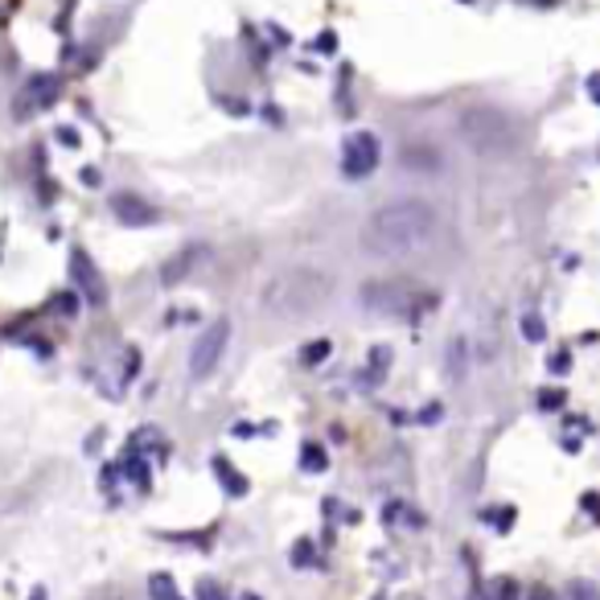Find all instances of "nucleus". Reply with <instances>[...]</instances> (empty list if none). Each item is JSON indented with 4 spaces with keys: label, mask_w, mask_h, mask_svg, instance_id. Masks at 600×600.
Here are the masks:
<instances>
[{
    "label": "nucleus",
    "mask_w": 600,
    "mask_h": 600,
    "mask_svg": "<svg viewBox=\"0 0 600 600\" xmlns=\"http://www.w3.org/2000/svg\"><path fill=\"white\" fill-rule=\"evenodd\" d=\"M432 235H436V210L420 198H403V202H391L366 219L362 247L378 259H403L428 247Z\"/></svg>",
    "instance_id": "obj_1"
},
{
    "label": "nucleus",
    "mask_w": 600,
    "mask_h": 600,
    "mask_svg": "<svg viewBox=\"0 0 600 600\" xmlns=\"http://www.w3.org/2000/svg\"><path fill=\"white\" fill-rule=\"evenodd\" d=\"M329 275L313 272V268H292V272H280L263 289V309L275 313V317H309L329 301Z\"/></svg>",
    "instance_id": "obj_2"
},
{
    "label": "nucleus",
    "mask_w": 600,
    "mask_h": 600,
    "mask_svg": "<svg viewBox=\"0 0 600 600\" xmlns=\"http://www.w3.org/2000/svg\"><path fill=\"white\" fill-rule=\"evenodd\" d=\"M226 342H231V321L219 317V321H210L202 333H198V342L189 350V375L193 378H210L219 370V362L226 354Z\"/></svg>",
    "instance_id": "obj_3"
},
{
    "label": "nucleus",
    "mask_w": 600,
    "mask_h": 600,
    "mask_svg": "<svg viewBox=\"0 0 600 600\" xmlns=\"http://www.w3.org/2000/svg\"><path fill=\"white\" fill-rule=\"evenodd\" d=\"M464 137L478 144L481 153H497V149H510L515 144V123L506 120V116H497V111H469L461 120Z\"/></svg>",
    "instance_id": "obj_4"
},
{
    "label": "nucleus",
    "mask_w": 600,
    "mask_h": 600,
    "mask_svg": "<svg viewBox=\"0 0 600 600\" xmlns=\"http://www.w3.org/2000/svg\"><path fill=\"white\" fill-rule=\"evenodd\" d=\"M375 169H378V140L370 132H354L342 149V173L350 181H358V177H370Z\"/></svg>",
    "instance_id": "obj_5"
},
{
    "label": "nucleus",
    "mask_w": 600,
    "mask_h": 600,
    "mask_svg": "<svg viewBox=\"0 0 600 600\" xmlns=\"http://www.w3.org/2000/svg\"><path fill=\"white\" fill-rule=\"evenodd\" d=\"M70 275H74V284L83 289V296L91 301V305H104L107 289H104V280H99V272H95V263H91V256H86L83 247L70 251Z\"/></svg>",
    "instance_id": "obj_6"
},
{
    "label": "nucleus",
    "mask_w": 600,
    "mask_h": 600,
    "mask_svg": "<svg viewBox=\"0 0 600 600\" xmlns=\"http://www.w3.org/2000/svg\"><path fill=\"white\" fill-rule=\"evenodd\" d=\"M54 99H58V79H54V74H37L34 83L21 91L17 116H30L34 107H50Z\"/></svg>",
    "instance_id": "obj_7"
},
{
    "label": "nucleus",
    "mask_w": 600,
    "mask_h": 600,
    "mask_svg": "<svg viewBox=\"0 0 600 600\" xmlns=\"http://www.w3.org/2000/svg\"><path fill=\"white\" fill-rule=\"evenodd\" d=\"M111 210H116V219H120L123 226H149V223H156V210L149 207V202L132 198V193H116V198H111Z\"/></svg>",
    "instance_id": "obj_8"
},
{
    "label": "nucleus",
    "mask_w": 600,
    "mask_h": 600,
    "mask_svg": "<svg viewBox=\"0 0 600 600\" xmlns=\"http://www.w3.org/2000/svg\"><path fill=\"white\" fill-rule=\"evenodd\" d=\"M193 259H198V247H189V251H181V256L173 259V263H165V272H161V280H165V284H177V280H186V272L193 268Z\"/></svg>",
    "instance_id": "obj_9"
},
{
    "label": "nucleus",
    "mask_w": 600,
    "mask_h": 600,
    "mask_svg": "<svg viewBox=\"0 0 600 600\" xmlns=\"http://www.w3.org/2000/svg\"><path fill=\"white\" fill-rule=\"evenodd\" d=\"M214 469H219V478H223V485L231 490L235 497L247 494V478H239V473H231V464L223 461V457H214Z\"/></svg>",
    "instance_id": "obj_10"
},
{
    "label": "nucleus",
    "mask_w": 600,
    "mask_h": 600,
    "mask_svg": "<svg viewBox=\"0 0 600 600\" xmlns=\"http://www.w3.org/2000/svg\"><path fill=\"white\" fill-rule=\"evenodd\" d=\"M149 588H153V600H181L177 597V584H173V576H165V572H156L153 580H149Z\"/></svg>",
    "instance_id": "obj_11"
},
{
    "label": "nucleus",
    "mask_w": 600,
    "mask_h": 600,
    "mask_svg": "<svg viewBox=\"0 0 600 600\" xmlns=\"http://www.w3.org/2000/svg\"><path fill=\"white\" fill-rule=\"evenodd\" d=\"M326 448L321 445H305L301 448V464H305V469H309V473H321V469H326Z\"/></svg>",
    "instance_id": "obj_12"
},
{
    "label": "nucleus",
    "mask_w": 600,
    "mask_h": 600,
    "mask_svg": "<svg viewBox=\"0 0 600 600\" xmlns=\"http://www.w3.org/2000/svg\"><path fill=\"white\" fill-rule=\"evenodd\" d=\"M485 600H515V580H490V592H485Z\"/></svg>",
    "instance_id": "obj_13"
},
{
    "label": "nucleus",
    "mask_w": 600,
    "mask_h": 600,
    "mask_svg": "<svg viewBox=\"0 0 600 600\" xmlns=\"http://www.w3.org/2000/svg\"><path fill=\"white\" fill-rule=\"evenodd\" d=\"M326 354H329V342H313L309 350L301 354V362H305V366H317V362L326 358Z\"/></svg>",
    "instance_id": "obj_14"
},
{
    "label": "nucleus",
    "mask_w": 600,
    "mask_h": 600,
    "mask_svg": "<svg viewBox=\"0 0 600 600\" xmlns=\"http://www.w3.org/2000/svg\"><path fill=\"white\" fill-rule=\"evenodd\" d=\"M198 600H231V597H226V592L219 588V584L202 580V584H198Z\"/></svg>",
    "instance_id": "obj_15"
},
{
    "label": "nucleus",
    "mask_w": 600,
    "mask_h": 600,
    "mask_svg": "<svg viewBox=\"0 0 600 600\" xmlns=\"http://www.w3.org/2000/svg\"><path fill=\"white\" fill-rule=\"evenodd\" d=\"M522 333H527L531 342H543V321H539V317H527V321H522Z\"/></svg>",
    "instance_id": "obj_16"
},
{
    "label": "nucleus",
    "mask_w": 600,
    "mask_h": 600,
    "mask_svg": "<svg viewBox=\"0 0 600 600\" xmlns=\"http://www.w3.org/2000/svg\"><path fill=\"white\" fill-rule=\"evenodd\" d=\"M548 366H551V375H564L567 366H572V358H567L564 350H560V354H551V362H548Z\"/></svg>",
    "instance_id": "obj_17"
},
{
    "label": "nucleus",
    "mask_w": 600,
    "mask_h": 600,
    "mask_svg": "<svg viewBox=\"0 0 600 600\" xmlns=\"http://www.w3.org/2000/svg\"><path fill=\"white\" fill-rule=\"evenodd\" d=\"M560 403H564V395L560 391H539V408H548L551 412V408H560Z\"/></svg>",
    "instance_id": "obj_18"
},
{
    "label": "nucleus",
    "mask_w": 600,
    "mask_h": 600,
    "mask_svg": "<svg viewBox=\"0 0 600 600\" xmlns=\"http://www.w3.org/2000/svg\"><path fill=\"white\" fill-rule=\"evenodd\" d=\"M485 518H490V522H515V510H510V506H506V510H485Z\"/></svg>",
    "instance_id": "obj_19"
},
{
    "label": "nucleus",
    "mask_w": 600,
    "mask_h": 600,
    "mask_svg": "<svg viewBox=\"0 0 600 600\" xmlns=\"http://www.w3.org/2000/svg\"><path fill=\"white\" fill-rule=\"evenodd\" d=\"M292 564H309V543H296V551H292Z\"/></svg>",
    "instance_id": "obj_20"
},
{
    "label": "nucleus",
    "mask_w": 600,
    "mask_h": 600,
    "mask_svg": "<svg viewBox=\"0 0 600 600\" xmlns=\"http://www.w3.org/2000/svg\"><path fill=\"white\" fill-rule=\"evenodd\" d=\"M531 600H555V592H551V588H534Z\"/></svg>",
    "instance_id": "obj_21"
},
{
    "label": "nucleus",
    "mask_w": 600,
    "mask_h": 600,
    "mask_svg": "<svg viewBox=\"0 0 600 600\" xmlns=\"http://www.w3.org/2000/svg\"><path fill=\"white\" fill-rule=\"evenodd\" d=\"M243 600H259V597H243Z\"/></svg>",
    "instance_id": "obj_22"
}]
</instances>
